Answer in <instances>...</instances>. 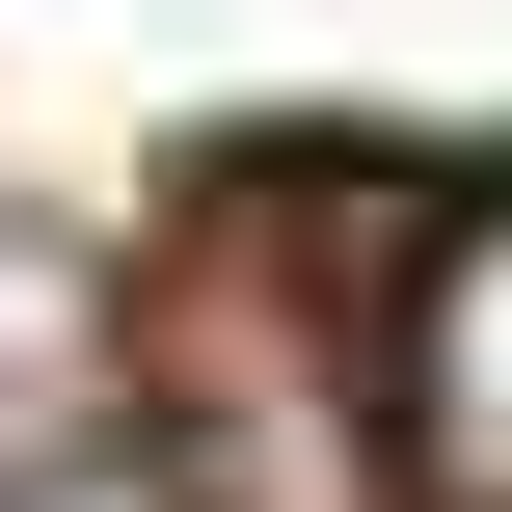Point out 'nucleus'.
Returning a JSON list of instances; mask_svg holds the SVG:
<instances>
[{
  "mask_svg": "<svg viewBox=\"0 0 512 512\" xmlns=\"http://www.w3.org/2000/svg\"><path fill=\"white\" fill-rule=\"evenodd\" d=\"M378 405H405V486H432V512H512V189H459V216L405 243Z\"/></svg>",
  "mask_w": 512,
  "mask_h": 512,
  "instance_id": "obj_1",
  "label": "nucleus"
},
{
  "mask_svg": "<svg viewBox=\"0 0 512 512\" xmlns=\"http://www.w3.org/2000/svg\"><path fill=\"white\" fill-rule=\"evenodd\" d=\"M108 432H135V351H108V270L0 216V486H54V459H108Z\"/></svg>",
  "mask_w": 512,
  "mask_h": 512,
  "instance_id": "obj_2",
  "label": "nucleus"
},
{
  "mask_svg": "<svg viewBox=\"0 0 512 512\" xmlns=\"http://www.w3.org/2000/svg\"><path fill=\"white\" fill-rule=\"evenodd\" d=\"M0 512H162V486H135V459H54V486H0Z\"/></svg>",
  "mask_w": 512,
  "mask_h": 512,
  "instance_id": "obj_3",
  "label": "nucleus"
}]
</instances>
